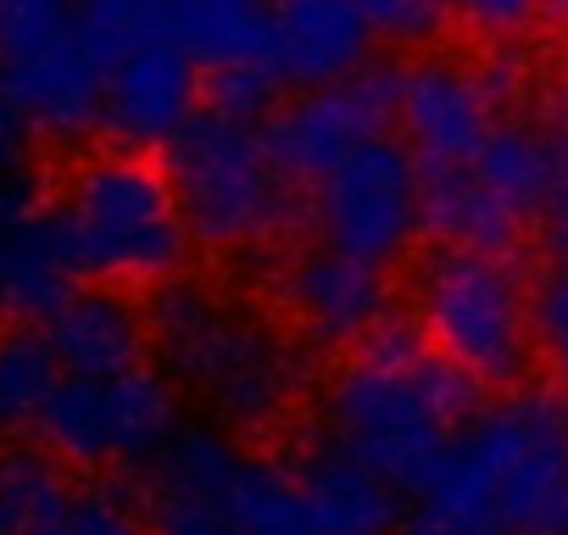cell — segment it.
Here are the masks:
<instances>
[{
	"instance_id": "1",
	"label": "cell",
	"mask_w": 568,
	"mask_h": 535,
	"mask_svg": "<svg viewBox=\"0 0 568 535\" xmlns=\"http://www.w3.org/2000/svg\"><path fill=\"white\" fill-rule=\"evenodd\" d=\"M413 535H562L568 529V407L513 391L468 413L418 480Z\"/></svg>"
},
{
	"instance_id": "2",
	"label": "cell",
	"mask_w": 568,
	"mask_h": 535,
	"mask_svg": "<svg viewBox=\"0 0 568 535\" xmlns=\"http://www.w3.org/2000/svg\"><path fill=\"white\" fill-rule=\"evenodd\" d=\"M151 346L179 391H190L212 424L273 430L307 396V352L291 324L267 319L245 296L206 280H162L151 302Z\"/></svg>"
},
{
	"instance_id": "3",
	"label": "cell",
	"mask_w": 568,
	"mask_h": 535,
	"mask_svg": "<svg viewBox=\"0 0 568 535\" xmlns=\"http://www.w3.org/2000/svg\"><path fill=\"white\" fill-rule=\"evenodd\" d=\"M468 402L474 380L435 357L418 324H385L368 352L329 380L324 435L379 468L396 491H418L452 430L468 418Z\"/></svg>"
},
{
	"instance_id": "4",
	"label": "cell",
	"mask_w": 568,
	"mask_h": 535,
	"mask_svg": "<svg viewBox=\"0 0 568 535\" xmlns=\"http://www.w3.org/2000/svg\"><path fill=\"white\" fill-rule=\"evenodd\" d=\"M51 206L68 229L79 280L129 291V285H162L184 274L190 229L168 184V168L151 162L145 151H129V145L90 151L68 173Z\"/></svg>"
},
{
	"instance_id": "5",
	"label": "cell",
	"mask_w": 568,
	"mask_h": 535,
	"mask_svg": "<svg viewBox=\"0 0 568 535\" xmlns=\"http://www.w3.org/2000/svg\"><path fill=\"white\" fill-rule=\"evenodd\" d=\"M168 184L179 195L190 245L262 251L291 223V173H284L251 129V118L206 107L168 140Z\"/></svg>"
},
{
	"instance_id": "6",
	"label": "cell",
	"mask_w": 568,
	"mask_h": 535,
	"mask_svg": "<svg viewBox=\"0 0 568 535\" xmlns=\"http://www.w3.org/2000/svg\"><path fill=\"white\" fill-rule=\"evenodd\" d=\"M413 324L435 357L474 385H518L529 346V291L507 251L435 245L413 280Z\"/></svg>"
},
{
	"instance_id": "7",
	"label": "cell",
	"mask_w": 568,
	"mask_h": 535,
	"mask_svg": "<svg viewBox=\"0 0 568 535\" xmlns=\"http://www.w3.org/2000/svg\"><path fill=\"white\" fill-rule=\"evenodd\" d=\"M307 218H313L318 245H335L357 262L390 268L429 229L424 223V168L413 162V151L402 140L379 134L313 179Z\"/></svg>"
},
{
	"instance_id": "8",
	"label": "cell",
	"mask_w": 568,
	"mask_h": 535,
	"mask_svg": "<svg viewBox=\"0 0 568 535\" xmlns=\"http://www.w3.org/2000/svg\"><path fill=\"white\" fill-rule=\"evenodd\" d=\"M34 430H40L51 457L79 463V468L140 463L173 430V391L151 369L106 374V380L57 374Z\"/></svg>"
},
{
	"instance_id": "9",
	"label": "cell",
	"mask_w": 568,
	"mask_h": 535,
	"mask_svg": "<svg viewBox=\"0 0 568 535\" xmlns=\"http://www.w3.org/2000/svg\"><path fill=\"white\" fill-rule=\"evenodd\" d=\"M507 101H513V79L501 68L429 51L396 73L390 123L402 129V145L413 151V162L424 173H440V168H463L485 145Z\"/></svg>"
},
{
	"instance_id": "10",
	"label": "cell",
	"mask_w": 568,
	"mask_h": 535,
	"mask_svg": "<svg viewBox=\"0 0 568 535\" xmlns=\"http://www.w3.org/2000/svg\"><path fill=\"white\" fill-rule=\"evenodd\" d=\"M396 118V73H352L335 84H313L296 101H284L262 140L273 151V162L291 179H318L329 173L346 151L379 140Z\"/></svg>"
},
{
	"instance_id": "11",
	"label": "cell",
	"mask_w": 568,
	"mask_h": 535,
	"mask_svg": "<svg viewBox=\"0 0 568 535\" xmlns=\"http://www.w3.org/2000/svg\"><path fill=\"white\" fill-rule=\"evenodd\" d=\"M29 134L51 140V145H79L101 129V107H106V51L84 34L79 12L73 23H62L57 34L34 40L29 51L0 62Z\"/></svg>"
},
{
	"instance_id": "12",
	"label": "cell",
	"mask_w": 568,
	"mask_h": 535,
	"mask_svg": "<svg viewBox=\"0 0 568 535\" xmlns=\"http://www.w3.org/2000/svg\"><path fill=\"white\" fill-rule=\"evenodd\" d=\"M284 324L313 346H368L390 324V280L385 268L357 262L335 245H307L278 268Z\"/></svg>"
},
{
	"instance_id": "13",
	"label": "cell",
	"mask_w": 568,
	"mask_h": 535,
	"mask_svg": "<svg viewBox=\"0 0 568 535\" xmlns=\"http://www.w3.org/2000/svg\"><path fill=\"white\" fill-rule=\"evenodd\" d=\"M195 95H201L195 51L173 29H151L106 62L101 129L118 134L129 151H156L195 118Z\"/></svg>"
},
{
	"instance_id": "14",
	"label": "cell",
	"mask_w": 568,
	"mask_h": 535,
	"mask_svg": "<svg viewBox=\"0 0 568 535\" xmlns=\"http://www.w3.org/2000/svg\"><path fill=\"white\" fill-rule=\"evenodd\" d=\"M240 474V452L223 424H173L151 452L145 474V535H234L229 485Z\"/></svg>"
},
{
	"instance_id": "15",
	"label": "cell",
	"mask_w": 568,
	"mask_h": 535,
	"mask_svg": "<svg viewBox=\"0 0 568 535\" xmlns=\"http://www.w3.org/2000/svg\"><path fill=\"white\" fill-rule=\"evenodd\" d=\"M156 7L168 29L212 73V90H217L212 107L251 118L256 107L273 101L278 68L267 57V29H262L267 0H156Z\"/></svg>"
},
{
	"instance_id": "16",
	"label": "cell",
	"mask_w": 568,
	"mask_h": 535,
	"mask_svg": "<svg viewBox=\"0 0 568 535\" xmlns=\"http://www.w3.org/2000/svg\"><path fill=\"white\" fill-rule=\"evenodd\" d=\"M262 29L278 84L302 90L363 73L374 51V29L357 0H267Z\"/></svg>"
},
{
	"instance_id": "17",
	"label": "cell",
	"mask_w": 568,
	"mask_h": 535,
	"mask_svg": "<svg viewBox=\"0 0 568 535\" xmlns=\"http://www.w3.org/2000/svg\"><path fill=\"white\" fill-rule=\"evenodd\" d=\"M45 346L62 374L84 380L129 374L145 369L151 357V319L123 285H90V291L73 285V296L45 319Z\"/></svg>"
},
{
	"instance_id": "18",
	"label": "cell",
	"mask_w": 568,
	"mask_h": 535,
	"mask_svg": "<svg viewBox=\"0 0 568 535\" xmlns=\"http://www.w3.org/2000/svg\"><path fill=\"white\" fill-rule=\"evenodd\" d=\"M79 285L57 206H29L0 229V324H45Z\"/></svg>"
},
{
	"instance_id": "19",
	"label": "cell",
	"mask_w": 568,
	"mask_h": 535,
	"mask_svg": "<svg viewBox=\"0 0 568 535\" xmlns=\"http://www.w3.org/2000/svg\"><path fill=\"white\" fill-rule=\"evenodd\" d=\"M291 474L318 535H390L402 524V491L329 435H318Z\"/></svg>"
},
{
	"instance_id": "20",
	"label": "cell",
	"mask_w": 568,
	"mask_h": 535,
	"mask_svg": "<svg viewBox=\"0 0 568 535\" xmlns=\"http://www.w3.org/2000/svg\"><path fill=\"white\" fill-rule=\"evenodd\" d=\"M446 173V168H440ZM463 173L479 184V195H490L518 229L535 223L551 201V145H546V129L535 118V107L524 95H513L496 118V129L485 134V145L463 162Z\"/></svg>"
},
{
	"instance_id": "21",
	"label": "cell",
	"mask_w": 568,
	"mask_h": 535,
	"mask_svg": "<svg viewBox=\"0 0 568 535\" xmlns=\"http://www.w3.org/2000/svg\"><path fill=\"white\" fill-rule=\"evenodd\" d=\"M229 518L234 535H318L296 474L262 457H240V474L229 485Z\"/></svg>"
},
{
	"instance_id": "22",
	"label": "cell",
	"mask_w": 568,
	"mask_h": 535,
	"mask_svg": "<svg viewBox=\"0 0 568 535\" xmlns=\"http://www.w3.org/2000/svg\"><path fill=\"white\" fill-rule=\"evenodd\" d=\"M57 374L62 369H57L45 335H34L29 324H7V330H0V441L34 430Z\"/></svg>"
},
{
	"instance_id": "23",
	"label": "cell",
	"mask_w": 568,
	"mask_h": 535,
	"mask_svg": "<svg viewBox=\"0 0 568 535\" xmlns=\"http://www.w3.org/2000/svg\"><path fill=\"white\" fill-rule=\"evenodd\" d=\"M62 457L34 452V446H7L0 452V535H34L68 496Z\"/></svg>"
},
{
	"instance_id": "24",
	"label": "cell",
	"mask_w": 568,
	"mask_h": 535,
	"mask_svg": "<svg viewBox=\"0 0 568 535\" xmlns=\"http://www.w3.org/2000/svg\"><path fill=\"white\" fill-rule=\"evenodd\" d=\"M440 12L457 29H468L474 40L513 46V40L535 34L540 23H557V0H440Z\"/></svg>"
},
{
	"instance_id": "25",
	"label": "cell",
	"mask_w": 568,
	"mask_h": 535,
	"mask_svg": "<svg viewBox=\"0 0 568 535\" xmlns=\"http://www.w3.org/2000/svg\"><path fill=\"white\" fill-rule=\"evenodd\" d=\"M529 346L568 385V262H551L529 291Z\"/></svg>"
},
{
	"instance_id": "26",
	"label": "cell",
	"mask_w": 568,
	"mask_h": 535,
	"mask_svg": "<svg viewBox=\"0 0 568 535\" xmlns=\"http://www.w3.org/2000/svg\"><path fill=\"white\" fill-rule=\"evenodd\" d=\"M34 535H145V524L118 491H68Z\"/></svg>"
},
{
	"instance_id": "27",
	"label": "cell",
	"mask_w": 568,
	"mask_h": 535,
	"mask_svg": "<svg viewBox=\"0 0 568 535\" xmlns=\"http://www.w3.org/2000/svg\"><path fill=\"white\" fill-rule=\"evenodd\" d=\"M79 0H0V62L73 23Z\"/></svg>"
},
{
	"instance_id": "28",
	"label": "cell",
	"mask_w": 568,
	"mask_h": 535,
	"mask_svg": "<svg viewBox=\"0 0 568 535\" xmlns=\"http://www.w3.org/2000/svg\"><path fill=\"white\" fill-rule=\"evenodd\" d=\"M374 40H390V46H424L435 29H440V0H357Z\"/></svg>"
},
{
	"instance_id": "29",
	"label": "cell",
	"mask_w": 568,
	"mask_h": 535,
	"mask_svg": "<svg viewBox=\"0 0 568 535\" xmlns=\"http://www.w3.org/2000/svg\"><path fill=\"white\" fill-rule=\"evenodd\" d=\"M29 206H40V190H34V162L29 151L23 157H0V229L18 223Z\"/></svg>"
},
{
	"instance_id": "30",
	"label": "cell",
	"mask_w": 568,
	"mask_h": 535,
	"mask_svg": "<svg viewBox=\"0 0 568 535\" xmlns=\"http://www.w3.org/2000/svg\"><path fill=\"white\" fill-rule=\"evenodd\" d=\"M29 140H34V134H29V123H23V112H18L7 79H0V157H23Z\"/></svg>"
},
{
	"instance_id": "31",
	"label": "cell",
	"mask_w": 568,
	"mask_h": 535,
	"mask_svg": "<svg viewBox=\"0 0 568 535\" xmlns=\"http://www.w3.org/2000/svg\"><path fill=\"white\" fill-rule=\"evenodd\" d=\"M540 234H546V251H551V262H568V184L562 190H551V201H546V212H540Z\"/></svg>"
},
{
	"instance_id": "32",
	"label": "cell",
	"mask_w": 568,
	"mask_h": 535,
	"mask_svg": "<svg viewBox=\"0 0 568 535\" xmlns=\"http://www.w3.org/2000/svg\"><path fill=\"white\" fill-rule=\"evenodd\" d=\"M562 535H568V529H562Z\"/></svg>"
}]
</instances>
